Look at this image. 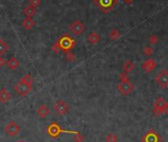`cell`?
I'll list each match as a JSON object with an SVG mask.
<instances>
[{
	"label": "cell",
	"mask_w": 168,
	"mask_h": 142,
	"mask_svg": "<svg viewBox=\"0 0 168 142\" xmlns=\"http://www.w3.org/2000/svg\"><path fill=\"white\" fill-rule=\"evenodd\" d=\"M155 82L158 86L162 88H166L168 87V72L166 70H162L155 77Z\"/></svg>",
	"instance_id": "10"
},
{
	"label": "cell",
	"mask_w": 168,
	"mask_h": 142,
	"mask_svg": "<svg viewBox=\"0 0 168 142\" xmlns=\"http://www.w3.org/2000/svg\"><path fill=\"white\" fill-rule=\"evenodd\" d=\"M8 50H9V46H8V44L5 41H3V40L0 39V56L4 55Z\"/></svg>",
	"instance_id": "20"
},
{
	"label": "cell",
	"mask_w": 168,
	"mask_h": 142,
	"mask_svg": "<svg viewBox=\"0 0 168 142\" xmlns=\"http://www.w3.org/2000/svg\"><path fill=\"white\" fill-rule=\"evenodd\" d=\"M76 132L77 131H73V130H65L59 126V124H57L55 122L51 123L47 128V133L48 134V136L52 137V138H56L60 133H70V134H75Z\"/></svg>",
	"instance_id": "2"
},
{
	"label": "cell",
	"mask_w": 168,
	"mask_h": 142,
	"mask_svg": "<svg viewBox=\"0 0 168 142\" xmlns=\"http://www.w3.org/2000/svg\"><path fill=\"white\" fill-rule=\"evenodd\" d=\"M31 90H32V85H28V83L22 81H20L18 83H16L14 86V91L21 96L27 95Z\"/></svg>",
	"instance_id": "6"
},
{
	"label": "cell",
	"mask_w": 168,
	"mask_h": 142,
	"mask_svg": "<svg viewBox=\"0 0 168 142\" xmlns=\"http://www.w3.org/2000/svg\"><path fill=\"white\" fill-rule=\"evenodd\" d=\"M141 141L143 142H160V137H159L158 133H156L155 131L150 130L141 138Z\"/></svg>",
	"instance_id": "11"
},
{
	"label": "cell",
	"mask_w": 168,
	"mask_h": 142,
	"mask_svg": "<svg viewBox=\"0 0 168 142\" xmlns=\"http://www.w3.org/2000/svg\"><path fill=\"white\" fill-rule=\"evenodd\" d=\"M69 109L70 108L68 103L63 99H59L54 105V110L55 112V113L60 115V116H63V115L67 114L69 112Z\"/></svg>",
	"instance_id": "4"
},
{
	"label": "cell",
	"mask_w": 168,
	"mask_h": 142,
	"mask_svg": "<svg viewBox=\"0 0 168 142\" xmlns=\"http://www.w3.org/2000/svg\"><path fill=\"white\" fill-rule=\"evenodd\" d=\"M21 81L26 83H28V85H32V83H34V79L31 75H26V76H24L21 79Z\"/></svg>",
	"instance_id": "23"
},
{
	"label": "cell",
	"mask_w": 168,
	"mask_h": 142,
	"mask_svg": "<svg viewBox=\"0 0 168 142\" xmlns=\"http://www.w3.org/2000/svg\"><path fill=\"white\" fill-rule=\"evenodd\" d=\"M36 13H37V9L35 7H32V6H26L25 7V9H24V14L29 17V18H32L33 16L36 15Z\"/></svg>",
	"instance_id": "19"
},
{
	"label": "cell",
	"mask_w": 168,
	"mask_h": 142,
	"mask_svg": "<svg viewBox=\"0 0 168 142\" xmlns=\"http://www.w3.org/2000/svg\"><path fill=\"white\" fill-rule=\"evenodd\" d=\"M156 63L153 59H147L145 62H143V64L141 65V69H143L145 73H150L155 69Z\"/></svg>",
	"instance_id": "12"
},
{
	"label": "cell",
	"mask_w": 168,
	"mask_h": 142,
	"mask_svg": "<svg viewBox=\"0 0 168 142\" xmlns=\"http://www.w3.org/2000/svg\"><path fill=\"white\" fill-rule=\"evenodd\" d=\"M52 52H55V54H57V53H59V51H60V50H59V48L57 47V45H56V44L55 43L54 45L52 46Z\"/></svg>",
	"instance_id": "30"
},
{
	"label": "cell",
	"mask_w": 168,
	"mask_h": 142,
	"mask_svg": "<svg viewBox=\"0 0 168 142\" xmlns=\"http://www.w3.org/2000/svg\"><path fill=\"white\" fill-rule=\"evenodd\" d=\"M118 87V91L121 92L123 95H130L131 92L134 91V85L130 82V81H127V82H121L119 85L117 86Z\"/></svg>",
	"instance_id": "9"
},
{
	"label": "cell",
	"mask_w": 168,
	"mask_h": 142,
	"mask_svg": "<svg viewBox=\"0 0 168 142\" xmlns=\"http://www.w3.org/2000/svg\"><path fill=\"white\" fill-rule=\"evenodd\" d=\"M167 104L168 103L165 99H163L162 97H158V99H155V101H154V103H153V109H152L153 113L155 115H158V116L163 114L164 113V109H165Z\"/></svg>",
	"instance_id": "5"
},
{
	"label": "cell",
	"mask_w": 168,
	"mask_h": 142,
	"mask_svg": "<svg viewBox=\"0 0 168 142\" xmlns=\"http://www.w3.org/2000/svg\"><path fill=\"white\" fill-rule=\"evenodd\" d=\"M93 2L101 11L109 13L119 3V0H93Z\"/></svg>",
	"instance_id": "3"
},
{
	"label": "cell",
	"mask_w": 168,
	"mask_h": 142,
	"mask_svg": "<svg viewBox=\"0 0 168 142\" xmlns=\"http://www.w3.org/2000/svg\"><path fill=\"white\" fill-rule=\"evenodd\" d=\"M64 57H65V60L67 62H74L75 60H76V55H75L74 53H72L71 51L66 52Z\"/></svg>",
	"instance_id": "22"
},
{
	"label": "cell",
	"mask_w": 168,
	"mask_h": 142,
	"mask_svg": "<svg viewBox=\"0 0 168 142\" xmlns=\"http://www.w3.org/2000/svg\"><path fill=\"white\" fill-rule=\"evenodd\" d=\"M6 64H7L8 68H9V69H11V70H16L19 67L20 62L17 60L15 57H12V58H10L9 61H8Z\"/></svg>",
	"instance_id": "18"
},
{
	"label": "cell",
	"mask_w": 168,
	"mask_h": 142,
	"mask_svg": "<svg viewBox=\"0 0 168 142\" xmlns=\"http://www.w3.org/2000/svg\"><path fill=\"white\" fill-rule=\"evenodd\" d=\"M106 142H118V137L113 134V133H111V134H109L107 137H106L105 139Z\"/></svg>",
	"instance_id": "26"
},
{
	"label": "cell",
	"mask_w": 168,
	"mask_h": 142,
	"mask_svg": "<svg viewBox=\"0 0 168 142\" xmlns=\"http://www.w3.org/2000/svg\"><path fill=\"white\" fill-rule=\"evenodd\" d=\"M152 53H153V48L152 47H150V46H147V47H144L143 48V54L144 56H151L152 55Z\"/></svg>",
	"instance_id": "25"
},
{
	"label": "cell",
	"mask_w": 168,
	"mask_h": 142,
	"mask_svg": "<svg viewBox=\"0 0 168 142\" xmlns=\"http://www.w3.org/2000/svg\"><path fill=\"white\" fill-rule=\"evenodd\" d=\"M73 140L75 141V142H83L84 141V136L81 134L80 132H76L75 133V135L73 136Z\"/></svg>",
	"instance_id": "24"
},
{
	"label": "cell",
	"mask_w": 168,
	"mask_h": 142,
	"mask_svg": "<svg viewBox=\"0 0 168 142\" xmlns=\"http://www.w3.org/2000/svg\"><path fill=\"white\" fill-rule=\"evenodd\" d=\"M10 97H11V95L7 90L3 88V90L0 91V103H7V101L10 99Z\"/></svg>",
	"instance_id": "16"
},
{
	"label": "cell",
	"mask_w": 168,
	"mask_h": 142,
	"mask_svg": "<svg viewBox=\"0 0 168 142\" xmlns=\"http://www.w3.org/2000/svg\"><path fill=\"white\" fill-rule=\"evenodd\" d=\"M121 37V33L119 32L117 29H113L109 34V38L112 40V41H117L118 39H120Z\"/></svg>",
	"instance_id": "21"
},
{
	"label": "cell",
	"mask_w": 168,
	"mask_h": 142,
	"mask_svg": "<svg viewBox=\"0 0 168 142\" xmlns=\"http://www.w3.org/2000/svg\"><path fill=\"white\" fill-rule=\"evenodd\" d=\"M17 142H23V141H17Z\"/></svg>",
	"instance_id": "34"
},
{
	"label": "cell",
	"mask_w": 168,
	"mask_h": 142,
	"mask_svg": "<svg viewBox=\"0 0 168 142\" xmlns=\"http://www.w3.org/2000/svg\"><path fill=\"white\" fill-rule=\"evenodd\" d=\"M134 69H135V64H134V62L132 61H126L125 63H124V65H123V71L124 72H126V73H131V72H132L134 71Z\"/></svg>",
	"instance_id": "17"
},
{
	"label": "cell",
	"mask_w": 168,
	"mask_h": 142,
	"mask_svg": "<svg viewBox=\"0 0 168 142\" xmlns=\"http://www.w3.org/2000/svg\"><path fill=\"white\" fill-rule=\"evenodd\" d=\"M69 30L74 36H80V35L85 31V26L80 20H75L69 26Z\"/></svg>",
	"instance_id": "7"
},
{
	"label": "cell",
	"mask_w": 168,
	"mask_h": 142,
	"mask_svg": "<svg viewBox=\"0 0 168 142\" xmlns=\"http://www.w3.org/2000/svg\"><path fill=\"white\" fill-rule=\"evenodd\" d=\"M148 41L151 45H156V44L158 43V37L155 36V35H151V36L149 37Z\"/></svg>",
	"instance_id": "29"
},
{
	"label": "cell",
	"mask_w": 168,
	"mask_h": 142,
	"mask_svg": "<svg viewBox=\"0 0 168 142\" xmlns=\"http://www.w3.org/2000/svg\"><path fill=\"white\" fill-rule=\"evenodd\" d=\"M50 113H51V109L48 108V106L46 104H41L37 109V114L41 118H46Z\"/></svg>",
	"instance_id": "13"
},
{
	"label": "cell",
	"mask_w": 168,
	"mask_h": 142,
	"mask_svg": "<svg viewBox=\"0 0 168 142\" xmlns=\"http://www.w3.org/2000/svg\"><path fill=\"white\" fill-rule=\"evenodd\" d=\"M55 44L57 45V47L59 48L60 51L66 53V52L71 51L75 47V45H76V40L73 39L72 37H70L69 35L66 33L57 40Z\"/></svg>",
	"instance_id": "1"
},
{
	"label": "cell",
	"mask_w": 168,
	"mask_h": 142,
	"mask_svg": "<svg viewBox=\"0 0 168 142\" xmlns=\"http://www.w3.org/2000/svg\"><path fill=\"white\" fill-rule=\"evenodd\" d=\"M119 79H121V82H127L130 79V77H129V74L126 73V72H122L120 75H119Z\"/></svg>",
	"instance_id": "27"
},
{
	"label": "cell",
	"mask_w": 168,
	"mask_h": 142,
	"mask_svg": "<svg viewBox=\"0 0 168 142\" xmlns=\"http://www.w3.org/2000/svg\"><path fill=\"white\" fill-rule=\"evenodd\" d=\"M163 114H168V104L166 105V108L164 109V113H163Z\"/></svg>",
	"instance_id": "33"
},
{
	"label": "cell",
	"mask_w": 168,
	"mask_h": 142,
	"mask_svg": "<svg viewBox=\"0 0 168 142\" xmlns=\"http://www.w3.org/2000/svg\"><path fill=\"white\" fill-rule=\"evenodd\" d=\"M87 40L90 44H92V45H96V44H98L100 42L101 37H100V35L98 33L92 32V33L89 34V36L87 37Z\"/></svg>",
	"instance_id": "14"
},
{
	"label": "cell",
	"mask_w": 168,
	"mask_h": 142,
	"mask_svg": "<svg viewBox=\"0 0 168 142\" xmlns=\"http://www.w3.org/2000/svg\"><path fill=\"white\" fill-rule=\"evenodd\" d=\"M5 64H6V60L4 59L3 57H0V68H1V67H3Z\"/></svg>",
	"instance_id": "31"
},
{
	"label": "cell",
	"mask_w": 168,
	"mask_h": 142,
	"mask_svg": "<svg viewBox=\"0 0 168 142\" xmlns=\"http://www.w3.org/2000/svg\"><path fill=\"white\" fill-rule=\"evenodd\" d=\"M4 130H5L6 134L9 136H16L19 134V132L21 130V127L18 123H16L15 121H11L8 124H6V126L4 127Z\"/></svg>",
	"instance_id": "8"
},
{
	"label": "cell",
	"mask_w": 168,
	"mask_h": 142,
	"mask_svg": "<svg viewBox=\"0 0 168 142\" xmlns=\"http://www.w3.org/2000/svg\"><path fill=\"white\" fill-rule=\"evenodd\" d=\"M124 1H125L127 4H132V2H134L135 1V0H124Z\"/></svg>",
	"instance_id": "32"
},
{
	"label": "cell",
	"mask_w": 168,
	"mask_h": 142,
	"mask_svg": "<svg viewBox=\"0 0 168 142\" xmlns=\"http://www.w3.org/2000/svg\"><path fill=\"white\" fill-rule=\"evenodd\" d=\"M41 3H42V0H29V5L35 8H37L38 6L41 5Z\"/></svg>",
	"instance_id": "28"
},
{
	"label": "cell",
	"mask_w": 168,
	"mask_h": 142,
	"mask_svg": "<svg viewBox=\"0 0 168 142\" xmlns=\"http://www.w3.org/2000/svg\"><path fill=\"white\" fill-rule=\"evenodd\" d=\"M22 26H23V28L26 30H31L35 26V21L32 18L26 17V18L22 21Z\"/></svg>",
	"instance_id": "15"
}]
</instances>
